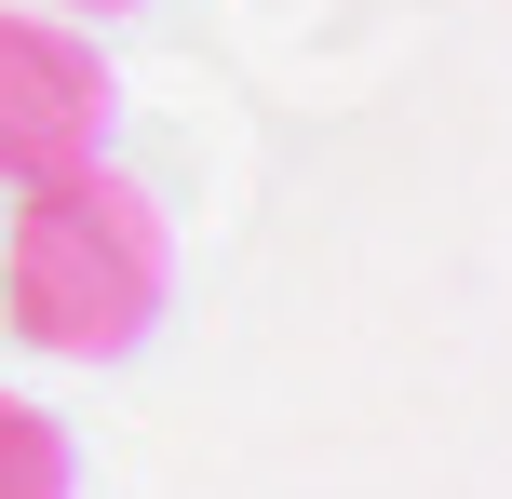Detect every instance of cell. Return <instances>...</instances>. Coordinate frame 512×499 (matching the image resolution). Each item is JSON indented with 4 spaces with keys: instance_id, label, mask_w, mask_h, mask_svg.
<instances>
[{
    "instance_id": "1",
    "label": "cell",
    "mask_w": 512,
    "mask_h": 499,
    "mask_svg": "<svg viewBox=\"0 0 512 499\" xmlns=\"http://www.w3.org/2000/svg\"><path fill=\"white\" fill-rule=\"evenodd\" d=\"M162 297H176V230H162V203L108 149L54 162V176H14V216H0V324L41 365H122V351H149Z\"/></svg>"
},
{
    "instance_id": "2",
    "label": "cell",
    "mask_w": 512,
    "mask_h": 499,
    "mask_svg": "<svg viewBox=\"0 0 512 499\" xmlns=\"http://www.w3.org/2000/svg\"><path fill=\"white\" fill-rule=\"evenodd\" d=\"M108 54L81 41V14H41V0H0V176H54V162L108 149Z\"/></svg>"
},
{
    "instance_id": "3",
    "label": "cell",
    "mask_w": 512,
    "mask_h": 499,
    "mask_svg": "<svg viewBox=\"0 0 512 499\" xmlns=\"http://www.w3.org/2000/svg\"><path fill=\"white\" fill-rule=\"evenodd\" d=\"M68 486H81L68 432H54L27 392H0V499H68Z\"/></svg>"
},
{
    "instance_id": "4",
    "label": "cell",
    "mask_w": 512,
    "mask_h": 499,
    "mask_svg": "<svg viewBox=\"0 0 512 499\" xmlns=\"http://www.w3.org/2000/svg\"><path fill=\"white\" fill-rule=\"evenodd\" d=\"M41 14H81V27H108V14H149V0H41Z\"/></svg>"
}]
</instances>
